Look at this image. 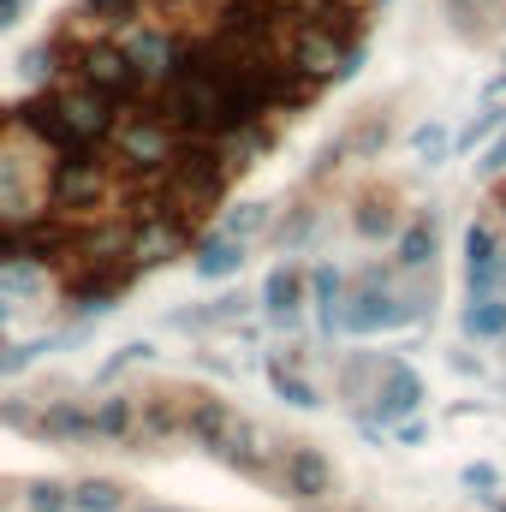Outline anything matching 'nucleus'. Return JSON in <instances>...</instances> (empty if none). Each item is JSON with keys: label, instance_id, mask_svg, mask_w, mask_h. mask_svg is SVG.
I'll use <instances>...</instances> for the list:
<instances>
[{"label": "nucleus", "instance_id": "f257e3e1", "mask_svg": "<svg viewBox=\"0 0 506 512\" xmlns=\"http://www.w3.org/2000/svg\"><path fill=\"white\" fill-rule=\"evenodd\" d=\"M370 0H84L48 90L0 114V233L42 262H161L352 60Z\"/></svg>", "mask_w": 506, "mask_h": 512}]
</instances>
